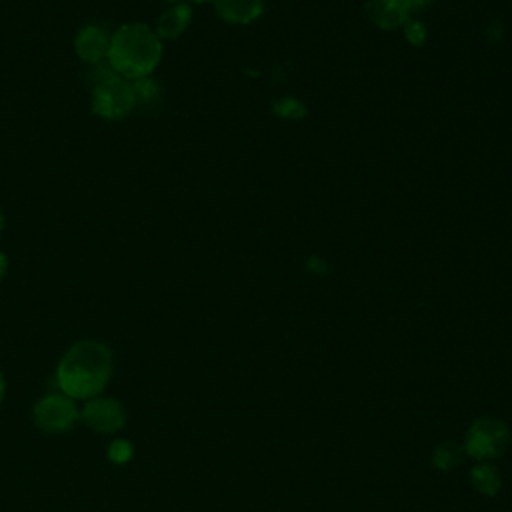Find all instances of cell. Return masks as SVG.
Here are the masks:
<instances>
[{
	"mask_svg": "<svg viewBox=\"0 0 512 512\" xmlns=\"http://www.w3.org/2000/svg\"><path fill=\"white\" fill-rule=\"evenodd\" d=\"M112 350L98 340H80L72 344L58 362L56 382L60 392L74 400L100 396L112 378Z\"/></svg>",
	"mask_w": 512,
	"mask_h": 512,
	"instance_id": "obj_1",
	"label": "cell"
},
{
	"mask_svg": "<svg viewBox=\"0 0 512 512\" xmlns=\"http://www.w3.org/2000/svg\"><path fill=\"white\" fill-rule=\"evenodd\" d=\"M160 58L162 40L146 24H124L110 38L108 64L126 80L146 78L158 66Z\"/></svg>",
	"mask_w": 512,
	"mask_h": 512,
	"instance_id": "obj_2",
	"label": "cell"
},
{
	"mask_svg": "<svg viewBox=\"0 0 512 512\" xmlns=\"http://www.w3.org/2000/svg\"><path fill=\"white\" fill-rule=\"evenodd\" d=\"M510 426L496 416L476 418L464 434V452L476 462H490L502 456L510 444Z\"/></svg>",
	"mask_w": 512,
	"mask_h": 512,
	"instance_id": "obj_3",
	"label": "cell"
},
{
	"mask_svg": "<svg viewBox=\"0 0 512 512\" xmlns=\"http://www.w3.org/2000/svg\"><path fill=\"white\" fill-rule=\"evenodd\" d=\"M138 104L134 82L118 74H106L94 88L92 110L108 120L124 118Z\"/></svg>",
	"mask_w": 512,
	"mask_h": 512,
	"instance_id": "obj_4",
	"label": "cell"
},
{
	"mask_svg": "<svg viewBox=\"0 0 512 512\" xmlns=\"http://www.w3.org/2000/svg\"><path fill=\"white\" fill-rule=\"evenodd\" d=\"M34 424L48 434L68 432L80 418V410L74 398L58 392L40 398L32 410Z\"/></svg>",
	"mask_w": 512,
	"mask_h": 512,
	"instance_id": "obj_5",
	"label": "cell"
},
{
	"mask_svg": "<svg viewBox=\"0 0 512 512\" xmlns=\"http://www.w3.org/2000/svg\"><path fill=\"white\" fill-rule=\"evenodd\" d=\"M80 418L94 432L112 434V432H118L124 428V424L128 420V412L120 400L100 394V396H94L84 402V406L80 410Z\"/></svg>",
	"mask_w": 512,
	"mask_h": 512,
	"instance_id": "obj_6",
	"label": "cell"
},
{
	"mask_svg": "<svg viewBox=\"0 0 512 512\" xmlns=\"http://www.w3.org/2000/svg\"><path fill=\"white\" fill-rule=\"evenodd\" d=\"M410 12L412 6L408 0H370L366 6L370 22L384 30L404 26L410 20Z\"/></svg>",
	"mask_w": 512,
	"mask_h": 512,
	"instance_id": "obj_7",
	"label": "cell"
},
{
	"mask_svg": "<svg viewBox=\"0 0 512 512\" xmlns=\"http://www.w3.org/2000/svg\"><path fill=\"white\" fill-rule=\"evenodd\" d=\"M74 48L80 60L88 64H100L104 58H108L110 36L98 26H84L76 36Z\"/></svg>",
	"mask_w": 512,
	"mask_h": 512,
	"instance_id": "obj_8",
	"label": "cell"
},
{
	"mask_svg": "<svg viewBox=\"0 0 512 512\" xmlns=\"http://www.w3.org/2000/svg\"><path fill=\"white\" fill-rule=\"evenodd\" d=\"M214 8L228 24H250L264 12V0H214Z\"/></svg>",
	"mask_w": 512,
	"mask_h": 512,
	"instance_id": "obj_9",
	"label": "cell"
},
{
	"mask_svg": "<svg viewBox=\"0 0 512 512\" xmlns=\"http://www.w3.org/2000/svg\"><path fill=\"white\" fill-rule=\"evenodd\" d=\"M192 20V10L188 4H174L170 8H166L160 18H158V26H156V34L160 36V40H174L178 38L190 24Z\"/></svg>",
	"mask_w": 512,
	"mask_h": 512,
	"instance_id": "obj_10",
	"label": "cell"
},
{
	"mask_svg": "<svg viewBox=\"0 0 512 512\" xmlns=\"http://www.w3.org/2000/svg\"><path fill=\"white\" fill-rule=\"evenodd\" d=\"M470 482L484 496H496L502 490V474L490 462H476L470 468Z\"/></svg>",
	"mask_w": 512,
	"mask_h": 512,
	"instance_id": "obj_11",
	"label": "cell"
},
{
	"mask_svg": "<svg viewBox=\"0 0 512 512\" xmlns=\"http://www.w3.org/2000/svg\"><path fill=\"white\" fill-rule=\"evenodd\" d=\"M464 458H466V452H464L462 442L446 440V442H440V444L432 450V466L438 468V470H442V472L454 470L456 466L462 464Z\"/></svg>",
	"mask_w": 512,
	"mask_h": 512,
	"instance_id": "obj_12",
	"label": "cell"
},
{
	"mask_svg": "<svg viewBox=\"0 0 512 512\" xmlns=\"http://www.w3.org/2000/svg\"><path fill=\"white\" fill-rule=\"evenodd\" d=\"M132 454H134L132 442L118 438V440H112V442H110L106 456H108V460L114 462V464H126V462L132 458Z\"/></svg>",
	"mask_w": 512,
	"mask_h": 512,
	"instance_id": "obj_13",
	"label": "cell"
},
{
	"mask_svg": "<svg viewBox=\"0 0 512 512\" xmlns=\"http://www.w3.org/2000/svg\"><path fill=\"white\" fill-rule=\"evenodd\" d=\"M404 26H406V36H408L410 40H416V42H422V40H424L426 34H424V28H422L418 22H410V20H408Z\"/></svg>",
	"mask_w": 512,
	"mask_h": 512,
	"instance_id": "obj_14",
	"label": "cell"
},
{
	"mask_svg": "<svg viewBox=\"0 0 512 512\" xmlns=\"http://www.w3.org/2000/svg\"><path fill=\"white\" fill-rule=\"evenodd\" d=\"M6 268H8V262H6V256L0 252V280L4 278V274H6Z\"/></svg>",
	"mask_w": 512,
	"mask_h": 512,
	"instance_id": "obj_15",
	"label": "cell"
},
{
	"mask_svg": "<svg viewBox=\"0 0 512 512\" xmlns=\"http://www.w3.org/2000/svg\"><path fill=\"white\" fill-rule=\"evenodd\" d=\"M4 390H6V384H4V376H2V372H0V402H2V398H4Z\"/></svg>",
	"mask_w": 512,
	"mask_h": 512,
	"instance_id": "obj_16",
	"label": "cell"
},
{
	"mask_svg": "<svg viewBox=\"0 0 512 512\" xmlns=\"http://www.w3.org/2000/svg\"><path fill=\"white\" fill-rule=\"evenodd\" d=\"M2 228H4V216H2V210H0V234H2Z\"/></svg>",
	"mask_w": 512,
	"mask_h": 512,
	"instance_id": "obj_17",
	"label": "cell"
},
{
	"mask_svg": "<svg viewBox=\"0 0 512 512\" xmlns=\"http://www.w3.org/2000/svg\"><path fill=\"white\" fill-rule=\"evenodd\" d=\"M192 2H210V0H192Z\"/></svg>",
	"mask_w": 512,
	"mask_h": 512,
	"instance_id": "obj_18",
	"label": "cell"
},
{
	"mask_svg": "<svg viewBox=\"0 0 512 512\" xmlns=\"http://www.w3.org/2000/svg\"><path fill=\"white\" fill-rule=\"evenodd\" d=\"M428 2H430V0H428Z\"/></svg>",
	"mask_w": 512,
	"mask_h": 512,
	"instance_id": "obj_19",
	"label": "cell"
}]
</instances>
